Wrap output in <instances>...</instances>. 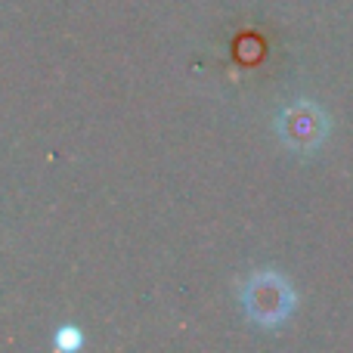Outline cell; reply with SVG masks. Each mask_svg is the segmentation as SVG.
<instances>
[{
	"instance_id": "obj_3",
	"label": "cell",
	"mask_w": 353,
	"mask_h": 353,
	"mask_svg": "<svg viewBox=\"0 0 353 353\" xmlns=\"http://www.w3.org/2000/svg\"><path fill=\"white\" fill-rule=\"evenodd\" d=\"M59 344H62V347H72V344H78V335H72V332H65V338L59 335Z\"/></svg>"
},
{
	"instance_id": "obj_2",
	"label": "cell",
	"mask_w": 353,
	"mask_h": 353,
	"mask_svg": "<svg viewBox=\"0 0 353 353\" xmlns=\"http://www.w3.org/2000/svg\"><path fill=\"white\" fill-rule=\"evenodd\" d=\"M279 134L292 149L307 152V149H316L319 140L325 137V118L316 105H307V103L288 105L279 115Z\"/></svg>"
},
{
	"instance_id": "obj_1",
	"label": "cell",
	"mask_w": 353,
	"mask_h": 353,
	"mask_svg": "<svg viewBox=\"0 0 353 353\" xmlns=\"http://www.w3.org/2000/svg\"><path fill=\"white\" fill-rule=\"evenodd\" d=\"M245 310L254 323H263V325H273L279 319H285L292 313V304H294V294L288 288V282L282 276H273V273H261L245 285Z\"/></svg>"
}]
</instances>
